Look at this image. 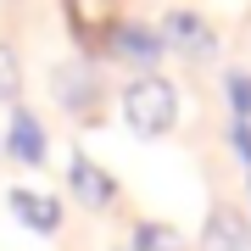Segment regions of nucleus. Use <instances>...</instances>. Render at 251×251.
I'll use <instances>...</instances> for the list:
<instances>
[{
    "label": "nucleus",
    "instance_id": "f257e3e1",
    "mask_svg": "<svg viewBox=\"0 0 251 251\" xmlns=\"http://www.w3.org/2000/svg\"><path fill=\"white\" fill-rule=\"evenodd\" d=\"M123 123L134 128V134H145V140L168 134V128L179 123V90H173L168 78H156V73H140L123 90Z\"/></svg>",
    "mask_w": 251,
    "mask_h": 251
},
{
    "label": "nucleus",
    "instance_id": "f03ea898",
    "mask_svg": "<svg viewBox=\"0 0 251 251\" xmlns=\"http://www.w3.org/2000/svg\"><path fill=\"white\" fill-rule=\"evenodd\" d=\"M106 50L123 56L128 67H156L168 45H162V34H156V28H145V23H117L112 34H106Z\"/></svg>",
    "mask_w": 251,
    "mask_h": 251
},
{
    "label": "nucleus",
    "instance_id": "7ed1b4c3",
    "mask_svg": "<svg viewBox=\"0 0 251 251\" xmlns=\"http://www.w3.org/2000/svg\"><path fill=\"white\" fill-rule=\"evenodd\" d=\"M162 45H173V50L206 62V56L218 50V34H212V23L196 17V11H168V23H162Z\"/></svg>",
    "mask_w": 251,
    "mask_h": 251
},
{
    "label": "nucleus",
    "instance_id": "20e7f679",
    "mask_svg": "<svg viewBox=\"0 0 251 251\" xmlns=\"http://www.w3.org/2000/svg\"><path fill=\"white\" fill-rule=\"evenodd\" d=\"M201 251H251V218L240 206H212L201 229Z\"/></svg>",
    "mask_w": 251,
    "mask_h": 251
},
{
    "label": "nucleus",
    "instance_id": "39448f33",
    "mask_svg": "<svg viewBox=\"0 0 251 251\" xmlns=\"http://www.w3.org/2000/svg\"><path fill=\"white\" fill-rule=\"evenodd\" d=\"M67 17H73L78 45L100 50V45H106V34L117 28V6H112V0H67Z\"/></svg>",
    "mask_w": 251,
    "mask_h": 251
},
{
    "label": "nucleus",
    "instance_id": "423d86ee",
    "mask_svg": "<svg viewBox=\"0 0 251 251\" xmlns=\"http://www.w3.org/2000/svg\"><path fill=\"white\" fill-rule=\"evenodd\" d=\"M67 184H73V196H78L84 206H95V212L117 201V179H112L106 168H95L90 156H73V168H67Z\"/></svg>",
    "mask_w": 251,
    "mask_h": 251
},
{
    "label": "nucleus",
    "instance_id": "0eeeda50",
    "mask_svg": "<svg viewBox=\"0 0 251 251\" xmlns=\"http://www.w3.org/2000/svg\"><path fill=\"white\" fill-rule=\"evenodd\" d=\"M6 201H11V212H17L28 229H39V234H56V229H62V201H56V196H45V190L17 184Z\"/></svg>",
    "mask_w": 251,
    "mask_h": 251
},
{
    "label": "nucleus",
    "instance_id": "6e6552de",
    "mask_svg": "<svg viewBox=\"0 0 251 251\" xmlns=\"http://www.w3.org/2000/svg\"><path fill=\"white\" fill-rule=\"evenodd\" d=\"M56 100H62L67 112H95V100H100L95 73H90V67H78V62L56 67Z\"/></svg>",
    "mask_w": 251,
    "mask_h": 251
},
{
    "label": "nucleus",
    "instance_id": "1a4fd4ad",
    "mask_svg": "<svg viewBox=\"0 0 251 251\" xmlns=\"http://www.w3.org/2000/svg\"><path fill=\"white\" fill-rule=\"evenodd\" d=\"M6 151L17 156V162H45V128H39V117L34 112H11V134H6Z\"/></svg>",
    "mask_w": 251,
    "mask_h": 251
},
{
    "label": "nucleus",
    "instance_id": "9d476101",
    "mask_svg": "<svg viewBox=\"0 0 251 251\" xmlns=\"http://www.w3.org/2000/svg\"><path fill=\"white\" fill-rule=\"evenodd\" d=\"M134 251H184V234L173 224H134Z\"/></svg>",
    "mask_w": 251,
    "mask_h": 251
},
{
    "label": "nucleus",
    "instance_id": "9b49d317",
    "mask_svg": "<svg viewBox=\"0 0 251 251\" xmlns=\"http://www.w3.org/2000/svg\"><path fill=\"white\" fill-rule=\"evenodd\" d=\"M224 90H229V106L240 123H251V73H229L224 78Z\"/></svg>",
    "mask_w": 251,
    "mask_h": 251
},
{
    "label": "nucleus",
    "instance_id": "f8f14e48",
    "mask_svg": "<svg viewBox=\"0 0 251 251\" xmlns=\"http://www.w3.org/2000/svg\"><path fill=\"white\" fill-rule=\"evenodd\" d=\"M23 90V73H17V56H11L6 45H0V100H17Z\"/></svg>",
    "mask_w": 251,
    "mask_h": 251
},
{
    "label": "nucleus",
    "instance_id": "ddd939ff",
    "mask_svg": "<svg viewBox=\"0 0 251 251\" xmlns=\"http://www.w3.org/2000/svg\"><path fill=\"white\" fill-rule=\"evenodd\" d=\"M229 145H234V156L251 168V123H240V117H234V123H229Z\"/></svg>",
    "mask_w": 251,
    "mask_h": 251
}]
</instances>
